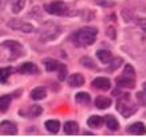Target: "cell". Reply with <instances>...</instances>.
Returning <instances> with one entry per match:
<instances>
[{"label":"cell","mask_w":146,"mask_h":137,"mask_svg":"<svg viewBox=\"0 0 146 137\" xmlns=\"http://www.w3.org/2000/svg\"><path fill=\"white\" fill-rule=\"evenodd\" d=\"M11 101H12V96H9V94H5V96H1L0 97V112H5L8 110L9 105H11Z\"/></svg>","instance_id":"obj_21"},{"label":"cell","mask_w":146,"mask_h":137,"mask_svg":"<svg viewBox=\"0 0 146 137\" xmlns=\"http://www.w3.org/2000/svg\"><path fill=\"white\" fill-rule=\"evenodd\" d=\"M11 74H12V67H1L0 69V82L5 85Z\"/></svg>","instance_id":"obj_23"},{"label":"cell","mask_w":146,"mask_h":137,"mask_svg":"<svg viewBox=\"0 0 146 137\" xmlns=\"http://www.w3.org/2000/svg\"><path fill=\"white\" fill-rule=\"evenodd\" d=\"M68 85L71 88H80L84 85V77L80 73H74L68 78Z\"/></svg>","instance_id":"obj_13"},{"label":"cell","mask_w":146,"mask_h":137,"mask_svg":"<svg viewBox=\"0 0 146 137\" xmlns=\"http://www.w3.org/2000/svg\"><path fill=\"white\" fill-rule=\"evenodd\" d=\"M42 113H43V109H42V106H39V105H31V106H28L27 109L19 110V114L24 116V117H27V118H35V117H39Z\"/></svg>","instance_id":"obj_9"},{"label":"cell","mask_w":146,"mask_h":137,"mask_svg":"<svg viewBox=\"0 0 146 137\" xmlns=\"http://www.w3.org/2000/svg\"><path fill=\"white\" fill-rule=\"evenodd\" d=\"M7 1L11 5V9L13 13H19L26 5V0H7Z\"/></svg>","instance_id":"obj_19"},{"label":"cell","mask_w":146,"mask_h":137,"mask_svg":"<svg viewBox=\"0 0 146 137\" xmlns=\"http://www.w3.org/2000/svg\"><path fill=\"white\" fill-rule=\"evenodd\" d=\"M137 24L141 27L143 31L146 32V18H139V19L137 20Z\"/></svg>","instance_id":"obj_31"},{"label":"cell","mask_w":146,"mask_h":137,"mask_svg":"<svg viewBox=\"0 0 146 137\" xmlns=\"http://www.w3.org/2000/svg\"><path fill=\"white\" fill-rule=\"evenodd\" d=\"M62 28L58 26L56 23L54 22H46L42 28H40V34H39V39L42 43H47L51 40H55L58 36L60 35Z\"/></svg>","instance_id":"obj_3"},{"label":"cell","mask_w":146,"mask_h":137,"mask_svg":"<svg viewBox=\"0 0 146 137\" xmlns=\"http://www.w3.org/2000/svg\"><path fill=\"white\" fill-rule=\"evenodd\" d=\"M127 132L131 133V134H135V136H142V134L146 133V126H145V124H142V122H135V124L129 126Z\"/></svg>","instance_id":"obj_15"},{"label":"cell","mask_w":146,"mask_h":137,"mask_svg":"<svg viewBox=\"0 0 146 137\" xmlns=\"http://www.w3.org/2000/svg\"><path fill=\"white\" fill-rule=\"evenodd\" d=\"M44 9L51 15H56V16H62V15H67L68 13V7L66 3L63 1H52L50 4L44 5Z\"/></svg>","instance_id":"obj_6"},{"label":"cell","mask_w":146,"mask_h":137,"mask_svg":"<svg viewBox=\"0 0 146 137\" xmlns=\"http://www.w3.org/2000/svg\"><path fill=\"white\" fill-rule=\"evenodd\" d=\"M110 105H111L110 98L103 97V96H99V97L95 98V106H97L98 109H107Z\"/></svg>","instance_id":"obj_20"},{"label":"cell","mask_w":146,"mask_h":137,"mask_svg":"<svg viewBox=\"0 0 146 137\" xmlns=\"http://www.w3.org/2000/svg\"><path fill=\"white\" fill-rule=\"evenodd\" d=\"M102 122H103V118H102L101 116H91L87 120V125H89L90 128H98V126L102 125Z\"/></svg>","instance_id":"obj_25"},{"label":"cell","mask_w":146,"mask_h":137,"mask_svg":"<svg viewBox=\"0 0 146 137\" xmlns=\"http://www.w3.org/2000/svg\"><path fill=\"white\" fill-rule=\"evenodd\" d=\"M117 110L123 117H130L138 110V106L130 101V94H121L117 102Z\"/></svg>","instance_id":"obj_4"},{"label":"cell","mask_w":146,"mask_h":137,"mask_svg":"<svg viewBox=\"0 0 146 137\" xmlns=\"http://www.w3.org/2000/svg\"><path fill=\"white\" fill-rule=\"evenodd\" d=\"M80 63H82L83 66H86V67H90V69H94V67H95V65H94V62H93V59H90L89 57L82 58V59H80Z\"/></svg>","instance_id":"obj_29"},{"label":"cell","mask_w":146,"mask_h":137,"mask_svg":"<svg viewBox=\"0 0 146 137\" xmlns=\"http://www.w3.org/2000/svg\"><path fill=\"white\" fill-rule=\"evenodd\" d=\"M18 71L20 74H24V75H35L39 73V69H38V66H36L35 63L26 62V63H23L22 66L18 67Z\"/></svg>","instance_id":"obj_10"},{"label":"cell","mask_w":146,"mask_h":137,"mask_svg":"<svg viewBox=\"0 0 146 137\" xmlns=\"http://www.w3.org/2000/svg\"><path fill=\"white\" fill-rule=\"evenodd\" d=\"M44 126L50 133L56 134V133L59 132V129H60V122H59L58 120H48V121L44 122Z\"/></svg>","instance_id":"obj_18"},{"label":"cell","mask_w":146,"mask_h":137,"mask_svg":"<svg viewBox=\"0 0 146 137\" xmlns=\"http://www.w3.org/2000/svg\"><path fill=\"white\" fill-rule=\"evenodd\" d=\"M117 85L119 88H126V89H134L135 88V81L134 78H129L126 75H121L117 78Z\"/></svg>","instance_id":"obj_12"},{"label":"cell","mask_w":146,"mask_h":137,"mask_svg":"<svg viewBox=\"0 0 146 137\" xmlns=\"http://www.w3.org/2000/svg\"><path fill=\"white\" fill-rule=\"evenodd\" d=\"M123 75H126L129 78H135V71H134L133 66L126 65V66H125V70H123Z\"/></svg>","instance_id":"obj_27"},{"label":"cell","mask_w":146,"mask_h":137,"mask_svg":"<svg viewBox=\"0 0 146 137\" xmlns=\"http://www.w3.org/2000/svg\"><path fill=\"white\" fill-rule=\"evenodd\" d=\"M106 34L109 36H110L111 39H115V38H117V34H115V30H114V27H109V28H107V31H106Z\"/></svg>","instance_id":"obj_32"},{"label":"cell","mask_w":146,"mask_h":137,"mask_svg":"<svg viewBox=\"0 0 146 137\" xmlns=\"http://www.w3.org/2000/svg\"><path fill=\"white\" fill-rule=\"evenodd\" d=\"M121 63H122V59H121V58H113V61H111L110 62V69H109V70L110 71H113V70H115V69H118V67L121 66Z\"/></svg>","instance_id":"obj_30"},{"label":"cell","mask_w":146,"mask_h":137,"mask_svg":"<svg viewBox=\"0 0 146 137\" xmlns=\"http://www.w3.org/2000/svg\"><path fill=\"white\" fill-rule=\"evenodd\" d=\"M97 58L103 65H110V62L113 61V55H111V53L109 50H98Z\"/></svg>","instance_id":"obj_16"},{"label":"cell","mask_w":146,"mask_h":137,"mask_svg":"<svg viewBox=\"0 0 146 137\" xmlns=\"http://www.w3.org/2000/svg\"><path fill=\"white\" fill-rule=\"evenodd\" d=\"M137 101L139 105L146 106V82L143 84V90L137 94Z\"/></svg>","instance_id":"obj_26"},{"label":"cell","mask_w":146,"mask_h":137,"mask_svg":"<svg viewBox=\"0 0 146 137\" xmlns=\"http://www.w3.org/2000/svg\"><path fill=\"white\" fill-rule=\"evenodd\" d=\"M63 130L68 136H74V134H78V132H79V125L76 124L75 121H67L66 124L63 125Z\"/></svg>","instance_id":"obj_14"},{"label":"cell","mask_w":146,"mask_h":137,"mask_svg":"<svg viewBox=\"0 0 146 137\" xmlns=\"http://www.w3.org/2000/svg\"><path fill=\"white\" fill-rule=\"evenodd\" d=\"M46 96H47V90L43 86H38L31 92V98L34 101H40V100L46 98Z\"/></svg>","instance_id":"obj_17"},{"label":"cell","mask_w":146,"mask_h":137,"mask_svg":"<svg viewBox=\"0 0 146 137\" xmlns=\"http://www.w3.org/2000/svg\"><path fill=\"white\" fill-rule=\"evenodd\" d=\"M24 54V47L18 40H4L0 43V63L16 61Z\"/></svg>","instance_id":"obj_1"},{"label":"cell","mask_w":146,"mask_h":137,"mask_svg":"<svg viewBox=\"0 0 146 137\" xmlns=\"http://www.w3.org/2000/svg\"><path fill=\"white\" fill-rule=\"evenodd\" d=\"M8 27L15 30V31H22V32H26V34L35 31V27L32 26L31 23H27L24 20H20V19H11L8 22Z\"/></svg>","instance_id":"obj_7"},{"label":"cell","mask_w":146,"mask_h":137,"mask_svg":"<svg viewBox=\"0 0 146 137\" xmlns=\"http://www.w3.org/2000/svg\"><path fill=\"white\" fill-rule=\"evenodd\" d=\"M98 35V30L94 27H83L74 32V35L71 36L72 43L75 44L76 47H89L91 44H94L95 39Z\"/></svg>","instance_id":"obj_2"},{"label":"cell","mask_w":146,"mask_h":137,"mask_svg":"<svg viewBox=\"0 0 146 137\" xmlns=\"http://www.w3.org/2000/svg\"><path fill=\"white\" fill-rule=\"evenodd\" d=\"M75 100L78 104H80V105H87L90 102V94L84 93V92H79V93L75 94Z\"/></svg>","instance_id":"obj_24"},{"label":"cell","mask_w":146,"mask_h":137,"mask_svg":"<svg viewBox=\"0 0 146 137\" xmlns=\"http://www.w3.org/2000/svg\"><path fill=\"white\" fill-rule=\"evenodd\" d=\"M105 122H106V126L110 129V130H118V129H119V124H118L117 118L113 117L111 114L105 117Z\"/></svg>","instance_id":"obj_22"},{"label":"cell","mask_w":146,"mask_h":137,"mask_svg":"<svg viewBox=\"0 0 146 137\" xmlns=\"http://www.w3.org/2000/svg\"><path fill=\"white\" fill-rule=\"evenodd\" d=\"M93 88L98 89V90H109L111 88V82L106 77H98L93 81Z\"/></svg>","instance_id":"obj_11"},{"label":"cell","mask_w":146,"mask_h":137,"mask_svg":"<svg viewBox=\"0 0 146 137\" xmlns=\"http://www.w3.org/2000/svg\"><path fill=\"white\" fill-rule=\"evenodd\" d=\"M18 133V126L12 121H1L0 122V134L1 136H15Z\"/></svg>","instance_id":"obj_8"},{"label":"cell","mask_w":146,"mask_h":137,"mask_svg":"<svg viewBox=\"0 0 146 137\" xmlns=\"http://www.w3.org/2000/svg\"><path fill=\"white\" fill-rule=\"evenodd\" d=\"M43 65H44L47 71H59V80L63 81L66 78L67 74V67L64 66V63H62L60 61L52 59V58H44L43 59Z\"/></svg>","instance_id":"obj_5"},{"label":"cell","mask_w":146,"mask_h":137,"mask_svg":"<svg viewBox=\"0 0 146 137\" xmlns=\"http://www.w3.org/2000/svg\"><path fill=\"white\" fill-rule=\"evenodd\" d=\"M95 3H97L98 5H101V7H106V8L114 7V4H115L113 0H95Z\"/></svg>","instance_id":"obj_28"}]
</instances>
